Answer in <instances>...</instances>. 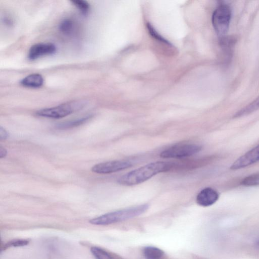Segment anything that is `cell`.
<instances>
[{
	"label": "cell",
	"instance_id": "cell-14",
	"mask_svg": "<svg viewBox=\"0 0 259 259\" xmlns=\"http://www.w3.org/2000/svg\"><path fill=\"white\" fill-rule=\"evenodd\" d=\"M258 109H259V96L248 105L237 112L234 115L233 117L238 118L244 116Z\"/></svg>",
	"mask_w": 259,
	"mask_h": 259
},
{
	"label": "cell",
	"instance_id": "cell-21",
	"mask_svg": "<svg viewBox=\"0 0 259 259\" xmlns=\"http://www.w3.org/2000/svg\"><path fill=\"white\" fill-rule=\"evenodd\" d=\"M255 245L257 247H259V239H258L256 242H255Z\"/></svg>",
	"mask_w": 259,
	"mask_h": 259
},
{
	"label": "cell",
	"instance_id": "cell-11",
	"mask_svg": "<svg viewBox=\"0 0 259 259\" xmlns=\"http://www.w3.org/2000/svg\"><path fill=\"white\" fill-rule=\"evenodd\" d=\"M142 252L145 259H162L164 254L162 250L153 246H145Z\"/></svg>",
	"mask_w": 259,
	"mask_h": 259
},
{
	"label": "cell",
	"instance_id": "cell-5",
	"mask_svg": "<svg viewBox=\"0 0 259 259\" xmlns=\"http://www.w3.org/2000/svg\"><path fill=\"white\" fill-rule=\"evenodd\" d=\"M201 149V146L195 144L177 145L162 151L160 156L163 158H182L194 155Z\"/></svg>",
	"mask_w": 259,
	"mask_h": 259
},
{
	"label": "cell",
	"instance_id": "cell-12",
	"mask_svg": "<svg viewBox=\"0 0 259 259\" xmlns=\"http://www.w3.org/2000/svg\"><path fill=\"white\" fill-rule=\"evenodd\" d=\"M90 250L96 259H121L105 249L99 246H92Z\"/></svg>",
	"mask_w": 259,
	"mask_h": 259
},
{
	"label": "cell",
	"instance_id": "cell-9",
	"mask_svg": "<svg viewBox=\"0 0 259 259\" xmlns=\"http://www.w3.org/2000/svg\"><path fill=\"white\" fill-rule=\"evenodd\" d=\"M219 198V194L216 190L210 187H206L197 194L196 202L200 206L207 207L215 203Z\"/></svg>",
	"mask_w": 259,
	"mask_h": 259
},
{
	"label": "cell",
	"instance_id": "cell-4",
	"mask_svg": "<svg viewBox=\"0 0 259 259\" xmlns=\"http://www.w3.org/2000/svg\"><path fill=\"white\" fill-rule=\"evenodd\" d=\"M231 18V10L226 4L219 5L214 11L212 16L213 28L220 37L225 36L228 31Z\"/></svg>",
	"mask_w": 259,
	"mask_h": 259
},
{
	"label": "cell",
	"instance_id": "cell-19",
	"mask_svg": "<svg viewBox=\"0 0 259 259\" xmlns=\"http://www.w3.org/2000/svg\"><path fill=\"white\" fill-rule=\"evenodd\" d=\"M8 133L7 131L3 127H0V139L1 140H6L8 137Z\"/></svg>",
	"mask_w": 259,
	"mask_h": 259
},
{
	"label": "cell",
	"instance_id": "cell-1",
	"mask_svg": "<svg viewBox=\"0 0 259 259\" xmlns=\"http://www.w3.org/2000/svg\"><path fill=\"white\" fill-rule=\"evenodd\" d=\"M171 164L164 161H156L147 164L122 176L117 183L123 186H133L141 184L154 176L169 170Z\"/></svg>",
	"mask_w": 259,
	"mask_h": 259
},
{
	"label": "cell",
	"instance_id": "cell-10",
	"mask_svg": "<svg viewBox=\"0 0 259 259\" xmlns=\"http://www.w3.org/2000/svg\"><path fill=\"white\" fill-rule=\"evenodd\" d=\"M44 82V78L41 74L33 73L23 78L20 83L25 87L38 88L43 85Z\"/></svg>",
	"mask_w": 259,
	"mask_h": 259
},
{
	"label": "cell",
	"instance_id": "cell-8",
	"mask_svg": "<svg viewBox=\"0 0 259 259\" xmlns=\"http://www.w3.org/2000/svg\"><path fill=\"white\" fill-rule=\"evenodd\" d=\"M56 50V46L52 43H38L30 47L28 58L30 60H34L44 56L54 54Z\"/></svg>",
	"mask_w": 259,
	"mask_h": 259
},
{
	"label": "cell",
	"instance_id": "cell-13",
	"mask_svg": "<svg viewBox=\"0 0 259 259\" xmlns=\"http://www.w3.org/2000/svg\"><path fill=\"white\" fill-rule=\"evenodd\" d=\"M91 117V115H88L78 119L60 123L56 125V127L62 130L73 128L85 123Z\"/></svg>",
	"mask_w": 259,
	"mask_h": 259
},
{
	"label": "cell",
	"instance_id": "cell-15",
	"mask_svg": "<svg viewBox=\"0 0 259 259\" xmlns=\"http://www.w3.org/2000/svg\"><path fill=\"white\" fill-rule=\"evenodd\" d=\"M75 23L70 19L66 18L60 22L59 29L60 31L65 35H71L75 29Z\"/></svg>",
	"mask_w": 259,
	"mask_h": 259
},
{
	"label": "cell",
	"instance_id": "cell-20",
	"mask_svg": "<svg viewBox=\"0 0 259 259\" xmlns=\"http://www.w3.org/2000/svg\"><path fill=\"white\" fill-rule=\"evenodd\" d=\"M7 154V150L2 146H0V158H3L6 157Z\"/></svg>",
	"mask_w": 259,
	"mask_h": 259
},
{
	"label": "cell",
	"instance_id": "cell-3",
	"mask_svg": "<svg viewBox=\"0 0 259 259\" xmlns=\"http://www.w3.org/2000/svg\"><path fill=\"white\" fill-rule=\"evenodd\" d=\"M85 105V102L82 101H70L55 107L39 110L35 114L40 117L59 119L81 109Z\"/></svg>",
	"mask_w": 259,
	"mask_h": 259
},
{
	"label": "cell",
	"instance_id": "cell-2",
	"mask_svg": "<svg viewBox=\"0 0 259 259\" xmlns=\"http://www.w3.org/2000/svg\"><path fill=\"white\" fill-rule=\"evenodd\" d=\"M148 208L147 204H143L115 210L93 218L90 223L94 225L105 226L121 222L143 214Z\"/></svg>",
	"mask_w": 259,
	"mask_h": 259
},
{
	"label": "cell",
	"instance_id": "cell-18",
	"mask_svg": "<svg viewBox=\"0 0 259 259\" xmlns=\"http://www.w3.org/2000/svg\"><path fill=\"white\" fill-rule=\"evenodd\" d=\"M72 4L83 15H87L90 10V5L85 1L73 0L71 1Z\"/></svg>",
	"mask_w": 259,
	"mask_h": 259
},
{
	"label": "cell",
	"instance_id": "cell-17",
	"mask_svg": "<svg viewBox=\"0 0 259 259\" xmlns=\"http://www.w3.org/2000/svg\"><path fill=\"white\" fill-rule=\"evenodd\" d=\"M241 184L244 186H254L259 185V173L254 174L244 178Z\"/></svg>",
	"mask_w": 259,
	"mask_h": 259
},
{
	"label": "cell",
	"instance_id": "cell-7",
	"mask_svg": "<svg viewBox=\"0 0 259 259\" xmlns=\"http://www.w3.org/2000/svg\"><path fill=\"white\" fill-rule=\"evenodd\" d=\"M259 161V144L238 158L230 166L232 170L244 168Z\"/></svg>",
	"mask_w": 259,
	"mask_h": 259
},
{
	"label": "cell",
	"instance_id": "cell-16",
	"mask_svg": "<svg viewBox=\"0 0 259 259\" xmlns=\"http://www.w3.org/2000/svg\"><path fill=\"white\" fill-rule=\"evenodd\" d=\"M29 240L26 239H16L12 240L6 243L2 247V251L11 247H21L26 246L29 243Z\"/></svg>",
	"mask_w": 259,
	"mask_h": 259
},
{
	"label": "cell",
	"instance_id": "cell-6",
	"mask_svg": "<svg viewBox=\"0 0 259 259\" xmlns=\"http://www.w3.org/2000/svg\"><path fill=\"white\" fill-rule=\"evenodd\" d=\"M132 166L126 160H112L97 164L92 167V171L100 174H107L125 169Z\"/></svg>",
	"mask_w": 259,
	"mask_h": 259
}]
</instances>
